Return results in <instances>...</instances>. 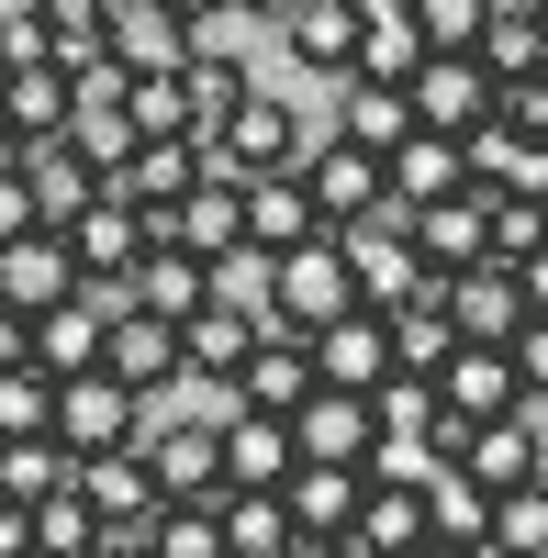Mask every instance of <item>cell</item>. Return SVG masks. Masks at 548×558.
Wrapping results in <instances>:
<instances>
[{
  "label": "cell",
  "instance_id": "1",
  "mask_svg": "<svg viewBox=\"0 0 548 558\" xmlns=\"http://www.w3.org/2000/svg\"><path fill=\"white\" fill-rule=\"evenodd\" d=\"M302 134H313V112L302 101H281V89H247V101H236V123H224L213 134V146H202V168L213 179H269V168H302Z\"/></svg>",
  "mask_w": 548,
  "mask_h": 558
},
{
  "label": "cell",
  "instance_id": "2",
  "mask_svg": "<svg viewBox=\"0 0 548 558\" xmlns=\"http://www.w3.org/2000/svg\"><path fill=\"white\" fill-rule=\"evenodd\" d=\"M347 302H358V268H347V246H336V235H302V246H281V257H269V313H281L291 336L336 324Z\"/></svg>",
  "mask_w": 548,
  "mask_h": 558
},
{
  "label": "cell",
  "instance_id": "3",
  "mask_svg": "<svg viewBox=\"0 0 548 558\" xmlns=\"http://www.w3.org/2000/svg\"><path fill=\"white\" fill-rule=\"evenodd\" d=\"M302 191H313V213H325V223H347V213H370V202L392 191V168H381V146L313 123V134H302Z\"/></svg>",
  "mask_w": 548,
  "mask_h": 558
},
{
  "label": "cell",
  "instance_id": "4",
  "mask_svg": "<svg viewBox=\"0 0 548 558\" xmlns=\"http://www.w3.org/2000/svg\"><path fill=\"white\" fill-rule=\"evenodd\" d=\"M134 425H146V391H134V380H112L102 357L57 380V436H68L79 458H90V447H134Z\"/></svg>",
  "mask_w": 548,
  "mask_h": 558
},
{
  "label": "cell",
  "instance_id": "5",
  "mask_svg": "<svg viewBox=\"0 0 548 558\" xmlns=\"http://www.w3.org/2000/svg\"><path fill=\"white\" fill-rule=\"evenodd\" d=\"M102 57H112L123 78L191 68V12H168V0H102Z\"/></svg>",
  "mask_w": 548,
  "mask_h": 558
},
{
  "label": "cell",
  "instance_id": "6",
  "mask_svg": "<svg viewBox=\"0 0 548 558\" xmlns=\"http://www.w3.org/2000/svg\"><path fill=\"white\" fill-rule=\"evenodd\" d=\"M358 492H370V470H358V458H302V470L281 481L302 558H313V547H347V525H358Z\"/></svg>",
  "mask_w": 548,
  "mask_h": 558
},
{
  "label": "cell",
  "instance_id": "7",
  "mask_svg": "<svg viewBox=\"0 0 548 558\" xmlns=\"http://www.w3.org/2000/svg\"><path fill=\"white\" fill-rule=\"evenodd\" d=\"M403 235H415L426 268H470V257H492V191L460 179V191H437V202H403Z\"/></svg>",
  "mask_w": 548,
  "mask_h": 558
},
{
  "label": "cell",
  "instance_id": "8",
  "mask_svg": "<svg viewBox=\"0 0 548 558\" xmlns=\"http://www.w3.org/2000/svg\"><path fill=\"white\" fill-rule=\"evenodd\" d=\"M313 368H325L336 391H381L392 368H403V357H392V313H381V302H347L336 324H313Z\"/></svg>",
  "mask_w": 548,
  "mask_h": 558
},
{
  "label": "cell",
  "instance_id": "9",
  "mask_svg": "<svg viewBox=\"0 0 548 558\" xmlns=\"http://www.w3.org/2000/svg\"><path fill=\"white\" fill-rule=\"evenodd\" d=\"M403 89H415V123H437V134H470L492 112V68L470 57V45H426V68Z\"/></svg>",
  "mask_w": 548,
  "mask_h": 558
},
{
  "label": "cell",
  "instance_id": "10",
  "mask_svg": "<svg viewBox=\"0 0 548 558\" xmlns=\"http://www.w3.org/2000/svg\"><path fill=\"white\" fill-rule=\"evenodd\" d=\"M302 470V447H291V413H258V402H224V492H281Z\"/></svg>",
  "mask_w": 548,
  "mask_h": 558
},
{
  "label": "cell",
  "instance_id": "11",
  "mask_svg": "<svg viewBox=\"0 0 548 558\" xmlns=\"http://www.w3.org/2000/svg\"><path fill=\"white\" fill-rule=\"evenodd\" d=\"M448 324H460L470 347H504L515 324H526V291H515V268H504V257H470V268H448Z\"/></svg>",
  "mask_w": 548,
  "mask_h": 558
},
{
  "label": "cell",
  "instance_id": "12",
  "mask_svg": "<svg viewBox=\"0 0 548 558\" xmlns=\"http://www.w3.org/2000/svg\"><path fill=\"white\" fill-rule=\"evenodd\" d=\"M68 291H79V257H68L57 223H23V235H0V302L45 313V302H68Z\"/></svg>",
  "mask_w": 548,
  "mask_h": 558
},
{
  "label": "cell",
  "instance_id": "13",
  "mask_svg": "<svg viewBox=\"0 0 548 558\" xmlns=\"http://www.w3.org/2000/svg\"><path fill=\"white\" fill-rule=\"evenodd\" d=\"M281 57L291 68H313V78H347V57H358V0H281Z\"/></svg>",
  "mask_w": 548,
  "mask_h": 558
},
{
  "label": "cell",
  "instance_id": "14",
  "mask_svg": "<svg viewBox=\"0 0 548 558\" xmlns=\"http://www.w3.org/2000/svg\"><path fill=\"white\" fill-rule=\"evenodd\" d=\"M102 368L134 380V391H168V380H179V324L146 313V302H123V313L102 324Z\"/></svg>",
  "mask_w": 548,
  "mask_h": 558
},
{
  "label": "cell",
  "instance_id": "15",
  "mask_svg": "<svg viewBox=\"0 0 548 558\" xmlns=\"http://www.w3.org/2000/svg\"><path fill=\"white\" fill-rule=\"evenodd\" d=\"M437 402L460 413V425H481V413H515L526 380H515V357H504V347H470V336H460V347L437 357Z\"/></svg>",
  "mask_w": 548,
  "mask_h": 558
},
{
  "label": "cell",
  "instance_id": "16",
  "mask_svg": "<svg viewBox=\"0 0 548 558\" xmlns=\"http://www.w3.org/2000/svg\"><path fill=\"white\" fill-rule=\"evenodd\" d=\"M258 336H269L258 313H236V302H191V313H179V368L236 391V368H247V347H258Z\"/></svg>",
  "mask_w": 548,
  "mask_h": 558
},
{
  "label": "cell",
  "instance_id": "17",
  "mask_svg": "<svg viewBox=\"0 0 548 558\" xmlns=\"http://www.w3.org/2000/svg\"><path fill=\"white\" fill-rule=\"evenodd\" d=\"M325 368H313V336H291V324H269V336L247 347V368H236V402H258V413H291Z\"/></svg>",
  "mask_w": 548,
  "mask_h": 558
},
{
  "label": "cell",
  "instance_id": "18",
  "mask_svg": "<svg viewBox=\"0 0 548 558\" xmlns=\"http://www.w3.org/2000/svg\"><path fill=\"white\" fill-rule=\"evenodd\" d=\"M23 191H34V223H68L79 202H102V168L68 134H23Z\"/></svg>",
  "mask_w": 548,
  "mask_h": 558
},
{
  "label": "cell",
  "instance_id": "19",
  "mask_svg": "<svg viewBox=\"0 0 548 558\" xmlns=\"http://www.w3.org/2000/svg\"><path fill=\"white\" fill-rule=\"evenodd\" d=\"M415 68H426L415 0H358V57H347V78H415Z\"/></svg>",
  "mask_w": 548,
  "mask_h": 558
},
{
  "label": "cell",
  "instance_id": "20",
  "mask_svg": "<svg viewBox=\"0 0 548 558\" xmlns=\"http://www.w3.org/2000/svg\"><path fill=\"white\" fill-rule=\"evenodd\" d=\"M302 235H325V213H313V191H302V168H269V179H247V246H302Z\"/></svg>",
  "mask_w": 548,
  "mask_h": 558
},
{
  "label": "cell",
  "instance_id": "21",
  "mask_svg": "<svg viewBox=\"0 0 548 558\" xmlns=\"http://www.w3.org/2000/svg\"><path fill=\"white\" fill-rule=\"evenodd\" d=\"M325 123L392 157L403 134H415V89H403V78H336V112H325Z\"/></svg>",
  "mask_w": 548,
  "mask_h": 558
},
{
  "label": "cell",
  "instance_id": "22",
  "mask_svg": "<svg viewBox=\"0 0 548 558\" xmlns=\"http://www.w3.org/2000/svg\"><path fill=\"white\" fill-rule=\"evenodd\" d=\"M269 45H281V23H269L258 0H202V12H191V57H213V68H247L258 78Z\"/></svg>",
  "mask_w": 548,
  "mask_h": 558
},
{
  "label": "cell",
  "instance_id": "23",
  "mask_svg": "<svg viewBox=\"0 0 548 558\" xmlns=\"http://www.w3.org/2000/svg\"><path fill=\"white\" fill-rule=\"evenodd\" d=\"M470 57L492 68V89H504V78H537V68H548V23H537V0H492L481 34H470Z\"/></svg>",
  "mask_w": 548,
  "mask_h": 558
},
{
  "label": "cell",
  "instance_id": "24",
  "mask_svg": "<svg viewBox=\"0 0 548 558\" xmlns=\"http://www.w3.org/2000/svg\"><path fill=\"white\" fill-rule=\"evenodd\" d=\"M381 168H392V202H437V191H460V179H470V146H460V134H437V123H415Z\"/></svg>",
  "mask_w": 548,
  "mask_h": 558
},
{
  "label": "cell",
  "instance_id": "25",
  "mask_svg": "<svg viewBox=\"0 0 548 558\" xmlns=\"http://www.w3.org/2000/svg\"><path fill=\"white\" fill-rule=\"evenodd\" d=\"M213 514H224V558H302V536H291V502L281 492H224L213 502Z\"/></svg>",
  "mask_w": 548,
  "mask_h": 558
},
{
  "label": "cell",
  "instance_id": "26",
  "mask_svg": "<svg viewBox=\"0 0 548 558\" xmlns=\"http://www.w3.org/2000/svg\"><path fill=\"white\" fill-rule=\"evenodd\" d=\"M437 525H426V481H370L358 492V525H347V547H426Z\"/></svg>",
  "mask_w": 548,
  "mask_h": 558
},
{
  "label": "cell",
  "instance_id": "27",
  "mask_svg": "<svg viewBox=\"0 0 548 558\" xmlns=\"http://www.w3.org/2000/svg\"><path fill=\"white\" fill-rule=\"evenodd\" d=\"M0 123H12V134H57V123H68V68H57V57L0 68Z\"/></svg>",
  "mask_w": 548,
  "mask_h": 558
},
{
  "label": "cell",
  "instance_id": "28",
  "mask_svg": "<svg viewBox=\"0 0 548 558\" xmlns=\"http://www.w3.org/2000/svg\"><path fill=\"white\" fill-rule=\"evenodd\" d=\"M57 481H79V447L57 425H34V436H0V492L12 502H45Z\"/></svg>",
  "mask_w": 548,
  "mask_h": 558
},
{
  "label": "cell",
  "instance_id": "29",
  "mask_svg": "<svg viewBox=\"0 0 548 558\" xmlns=\"http://www.w3.org/2000/svg\"><path fill=\"white\" fill-rule=\"evenodd\" d=\"M90 357H102V313H90L79 291L45 302V313H34V368H45V380H68V368H90Z\"/></svg>",
  "mask_w": 548,
  "mask_h": 558
},
{
  "label": "cell",
  "instance_id": "30",
  "mask_svg": "<svg viewBox=\"0 0 548 558\" xmlns=\"http://www.w3.org/2000/svg\"><path fill=\"white\" fill-rule=\"evenodd\" d=\"M90 547H102V514H90L79 481H57V492L34 502V558H90Z\"/></svg>",
  "mask_w": 548,
  "mask_h": 558
},
{
  "label": "cell",
  "instance_id": "31",
  "mask_svg": "<svg viewBox=\"0 0 548 558\" xmlns=\"http://www.w3.org/2000/svg\"><path fill=\"white\" fill-rule=\"evenodd\" d=\"M481 547H548V481L526 470V481H504V492H492V514H481Z\"/></svg>",
  "mask_w": 548,
  "mask_h": 558
},
{
  "label": "cell",
  "instance_id": "32",
  "mask_svg": "<svg viewBox=\"0 0 548 558\" xmlns=\"http://www.w3.org/2000/svg\"><path fill=\"white\" fill-rule=\"evenodd\" d=\"M134 302L179 324V313L202 302V257H191V246H146V257H134Z\"/></svg>",
  "mask_w": 548,
  "mask_h": 558
},
{
  "label": "cell",
  "instance_id": "33",
  "mask_svg": "<svg viewBox=\"0 0 548 558\" xmlns=\"http://www.w3.org/2000/svg\"><path fill=\"white\" fill-rule=\"evenodd\" d=\"M247 68H213V57H191V68H179V101H191V134H202V146H213V134L224 123H236V101H247Z\"/></svg>",
  "mask_w": 548,
  "mask_h": 558
},
{
  "label": "cell",
  "instance_id": "34",
  "mask_svg": "<svg viewBox=\"0 0 548 558\" xmlns=\"http://www.w3.org/2000/svg\"><path fill=\"white\" fill-rule=\"evenodd\" d=\"M157 558H224V514L213 502H157Z\"/></svg>",
  "mask_w": 548,
  "mask_h": 558
},
{
  "label": "cell",
  "instance_id": "35",
  "mask_svg": "<svg viewBox=\"0 0 548 558\" xmlns=\"http://www.w3.org/2000/svg\"><path fill=\"white\" fill-rule=\"evenodd\" d=\"M34 425H57V380L34 357H12L0 368V436H34Z\"/></svg>",
  "mask_w": 548,
  "mask_h": 558
},
{
  "label": "cell",
  "instance_id": "36",
  "mask_svg": "<svg viewBox=\"0 0 548 558\" xmlns=\"http://www.w3.org/2000/svg\"><path fill=\"white\" fill-rule=\"evenodd\" d=\"M123 123H134V134H191V101H179V68H168V78H134V89H123Z\"/></svg>",
  "mask_w": 548,
  "mask_h": 558
},
{
  "label": "cell",
  "instance_id": "37",
  "mask_svg": "<svg viewBox=\"0 0 548 558\" xmlns=\"http://www.w3.org/2000/svg\"><path fill=\"white\" fill-rule=\"evenodd\" d=\"M526 246H548V202H526V191H492V257H526Z\"/></svg>",
  "mask_w": 548,
  "mask_h": 558
},
{
  "label": "cell",
  "instance_id": "38",
  "mask_svg": "<svg viewBox=\"0 0 548 558\" xmlns=\"http://www.w3.org/2000/svg\"><path fill=\"white\" fill-rule=\"evenodd\" d=\"M504 357H515V380H526V402L548 413V313H526L515 336H504Z\"/></svg>",
  "mask_w": 548,
  "mask_h": 558
},
{
  "label": "cell",
  "instance_id": "39",
  "mask_svg": "<svg viewBox=\"0 0 548 558\" xmlns=\"http://www.w3.org/2000/svg\"><path fill=\"white\" fill-rule=\"evenodd\" d=\"M481 12H492V0H415V34H426V45H470Z\"/></svg>",
  "mask_w": 548,
  "mask_h": 558
},
{
  "label": "cell",
  "instance_id": "40",
  "mask_svg": "<svg viewBox=\"0 0 548 558\" xmlns=\"http://www.w3.org/2000/svg\"><path fill=\"white\" fill-rule=\"evenodd\" d=\"M0 558H34V502L0 492Z\"/></svg>",
  "mask_w": 548,
  "mask_h": 558
},
{
  "label": "cell",
  "instance_id": "41",
  "mask_svg": "<svg viewBox=\"0 0 548 558\" xmlns=\"http://www.w3.org/2000/svg\"><path fill=\"white\" fill-rule=\"evenodd\" d=\"M12 357H34V313H23V302H0V368H12Z\"/></svg>",
  "mask_w": 548,
  "mask_h": 558
},
{
  "label": "cell",
  "instance_id": "42",
  "mask_svg": "<svg viewBox=\"0 0 548 558\" xmlns=\"http://www.w3.org/2000/svg\"><path fill=\"white\" fill-rule=\"evenodd\" d=\"M515 291H526V313H548V246H526V257H515Z\"/></svg>",
  "mask_w": 548,
  "mask_h": 558
},
{
  "label": "cell",
  "instance_id": "43",
  "mask_svg": "<svg viewBox=\"0 0 548 558\" xmlns=\"http://www.w3.org/2000/svg\"><path fill=\"white\" fill-rule=\"evenodd\" d=\"M0 168H23V134H12V123H0Z\"/></svg>",
  "mask_w": 548,
  "mask_h": 558
},
{
  "label": "cell",
  "instance_id": "44",
  "mask_svg": "<svg viewBox=\"0 0 548 558\" xmlns=\"http://www.w3.org/2000/svg\"><path fill=\"white\" fill-rule=\"evenodd\" d=\"M168 12H202V0H168Z\"/></svg>",
  "mask_w": 548,
  "mask_h": 558
},
{
  "label": "cell",
  "instance_id": "45",
  "mask_svg": "<svg viewBox=\"0 0 548 558\" xmlns=\"http://www.w3.org/2000/svg\"><path fill=\"white\" fill-rule=\"evenodd\" d=\"M258 12H281V0H258Z\"/></svg>",
  "mask_w": 548,
  "mask_h": 558
},
{
  "label": "cell",
  "instance_id": "46",
  "mask_svg": "<svg viewBox=\"0 0 548 558\" xmlns=\"http://www.w3.org/2000/svg\"><path fill=\"white\" fill-rule=\"evenodd\" d=\"M537 23H548V0H537Z\"/></svg>",
  "mask_w": 548,
  "mask_h": 558
}]
</instances>
